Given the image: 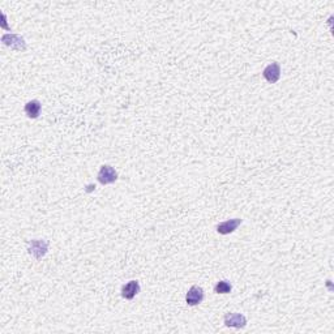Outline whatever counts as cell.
<instances>
[{"label": "cell", "instance_id": "cell-1", "mask_svg": "<svg viewBox=\"0 0 334 334\" xmlns=\"http://www.w3.org/2000/svg\"><path fill=\"white\" fill-rule=\"evenodd\" d=\"M49 240H45V239H33L30 240L29 244H28V253L36 260H41L42 257L46 256V253L49 252Z\"/></svg>", "mask_w": 334, "mask_h": 334}, {"label": "cell", "instance_id": "cell-2", "mask_svg": "<svg viewBox=\"0 0 334 334\" xmlns=\"http://www.w3.org/2000/svg\"><path fill=\"white\" fill-rule=\"evenodd\" d=\"M2 42L6 45L7 47H10L11 50L14 51H25L27 50V41L20 34H14V33H7L3 34L2 37Z\"/></svg>", "mask_w": 334, "mask_h": 334}, {"label": "cell", "instance_id": "cell-3", "mask_svg": "<svg viewBox=\"0 0 334 334\" xmlns=\"http://www.w3.org/2000/svg\"><path fill=\"white\" fill-rule=\"evenodd\" d=\"M97 179H98V182L102 185L113 184V183L118 180V171L114 169L113 166L103 165L101 166L100 171L97 174Z\"/></svg>", "mask_w": 334, "mask_h": 334}, {"label": "cell", "instance_id": "cell-4", "mask_svg": "<svg viewBox=\"0 0 334 334\" xmlns=\"http://www.w3.org/2000/svg\"><path fill=\"white\" fill-rule=\"evenodd\" d=\"M205 298V292H204V288L200 287V286H192L189 288L187 294H185V303L189 305V307H195V305L201 304L202 300Z\"/></svg>", "mask_w": 334, "mask_h": 334}, {"label": "cell", "instance_id": "cell-5", "mask_svg": "<svg viewBox=\"0 0 334 334\" xmlns=\"http://www.w3.org/2000/svg\"><path fill=\"white\" fill-rule=\"evenodd\" d=\"M225 325L227 327H234V329H243L247 326V317L243 313H238V312H232V313H227L223 320Z\"/></svg>", "mask_w": 334, "mask_h": 334}, {"label": "cell", "instance_id": "cell-6", "mask_svg": "<svg viewBox=\"0 0 334 334\" xmlns=\"http://www.w3.org/2000/svg\"><path fill=\"white\" fill-rule=\"evenodd\" d=\"M262 77H264L269 84H275L278 80L281 79V66L277 62L268 64L262 71Z\"/></svg>", "mask_w": 334, "mask_h": 334}, {"label": "cell", "instance_id": "cell-7", "mask_svg": "<svg viewBox=\"0 0 334 334\" xmlns=\"http://www.w3.org/2000/svg\"><path fill=\"white\" fill-rule=\"evenodd\" d=\"M242 223H243L242 218H231L218 223L217 227H215V230H217V232L221 235H228L232 234V232H234L239 226L242 225Z\"/></svg>", "mask_w": 334, "mask_h": 334}, {"label": "cell", "instance_id": "cell-8", "mask_svg": "<svg viewBox=\"0 0 334 334\" xmlns=\"http://www.w3.org/2000/svg\"><path fill=\"white\" fill-rule=\"evenodd\" d=\"M140 290V283L139 281H129L128 283L123 284L122 286V298L126 299V300H132V299L136 298V295H139Z\"/></svg>", "mask_w": 334, "mask_h": 334}, {"label": "cell", "instance_id": "cell-9", "mask_svg": "<svg viewBox=\"0 0 334 334\" xmlns=\"http://www.w3.org/2000/svg\"><path fill=\"white\" fill-rule=\"evenodd\" d=\"M41 110H42V103L38 100H32L29 102L25 103L24 106V113L25 115L29 118V119H37L41 114Z\"/></svg>", "mask_w": 334, "mask_h": 334}, {"label": "cell", "instance_id": "cell-10", "mask_svg": "<svg viewBox=\"0 0 334 334\" xmlns=\"http://www.w3.org/2000/svg\"><path fill=\"white\" fill-rule=\"evenodd\" d=\"M232 291V284L231 282L227 279H222V281L217 282L214 286L215 294H230Z\"/></svg>", "mask_w": 334, "mask_h": 334}]
</instances>
